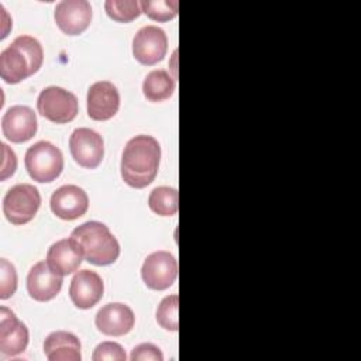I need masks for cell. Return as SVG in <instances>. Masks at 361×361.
<instances>
[{
	"instance_id": "1",
	"label": "cell",
	"mask_w": 361,
	"mask_h": 361,
	"mask_svg": "<svg viewBox=\"0 0 361 361\" xmlns=\"http://www.w3.org/2000/svg\"><path fill=\"white\" fill-rule=\"evenodd\" d=\"M159 161V142L151 135H135L124 147L120 164L121 178L128 186L142 189L155 179Z\"/></svg>"
},
{
	"instance_id": "2",
	"label": "cell",
	"mask_w": 361,
	"mask_h": 361,
	"mask_svg": "<svg viewBox=\"0 0 361 361\" xmlns=\"http://www.w3.org/2000/svg\"><path fill=\"white\" fill-rule=\"evenodd\" d=\"M42 62L39 41L31 35H20L0 54V76L6 83L16 85L37 73Z\"/></svg>"
},
{
	"instance_id": "3",
	"label": "cell",
	"mask_w": 361,
	"mask_h": 361,
	"mask_svg": "<svg viewBox=\"0 0 361 361\" xmlns=\"http://www.w3.org/2000/svg\"><path fill=\"white\" fill-rule=\"evenodd\" d=\"M71 241L82 254L83 259L93 265H110L120 255V244L110 228L96 220L86 221L71 233Z\"/></svg>"
},
{
	"instance_id": "4",
	"label": "cell",
	"mask_w": 361,
	"mask_h": 361,
	"mask_svg": "<svg viewBox=\"0 0 361 361\" xmlns=\"http://www.w3.org/2000/svg\"><path fill=\"white\" fill-rule=\"evenodd\" d=\"M28 175L39 183L55 180L63 169V155L49 141H38L31 145L24 158Z\"/></svg>"
},
{
	"instance_id": "5",
	"label": "cell",
	"mask_w": 361,
	"mask_h": 361,
	"mask_svg": "<svg viewBox=\"0 0 361 361\" xmlns=\"http://www.w3.org/2000/svg\"><path fill=\"white\" fill-rule=\"evenodd\" d=\"M41 206V195L34 185L18 183L3 197V213L16 226L30 223Z\"/></svg>"
},
{
	"instance_id": "6",
	"label": "cell",
	"mask_w": 361,
	"mask_h": 361,
	"mask_svg": "<svg viewBox=\"0 0 361 361\" xmlns=\"http://www.w3.org/2000/svg\"><path fill=\"white\" fill-rule=\"evenodd\" d=\"M38 113L56 124L71 123L79 110L76 96L59 86H48L37 99Z\"/></svg>"
},
{
	"instance_id": "7",
	"label": "cell",
	"mask_w": 361,
	"mask_h": 361,
	"mask_svg": "<svg viewBox=\"0 0 361 361\" xmlns=\"http://www.w3.org/2000/svg\"><path fill=\"white\" fill-rule=\"evenodd\" d=\"M141 278L149 289L165 290L178 278V261L168 251H155L144 259Z\"/></svg>"
},
{
	"instance_id": "8",
	"label": "cell",
	"mask_w": 361,
	"mask_h": 361,
	"mask_svg": "<svg viewBox=\"0 0 361 361\" xmlns=\"http://www.w3.org/2000/svg\"><path fill=\"white\" fill-rule=\"evenodd\" d=\"M69 151L79 166L94 169L103 159L104 142L97 131L80 127L71 134Z\"/></svg>"
},
{
	"instance_id": "9",
	"label": "cell",
	"mask_w": 361,
	"mask_h": 361,
	"mask_svg": "<svg viewBox=\"0 0 361 361\" xmlns=\"http://www.w3.org/2000/svg\"><path fill=\"white\" fill-rule=\"evenodd\" d=\"M168 51V38L162 28L145 25L133 38V55L142 65H155Z\"/></svg>"
},
{
	"instance_id": "10",
	"label": "cell",
	"mask_w": 361,
	"mask_h": 361,
	"mask_svg": "<svg viewBox=\"0 0 361 361\" xmlns=\"http://www.w3.org/2000/svg\"><path fill=\"white\" fill-rule=\"evenodd\" d=\"M92 6L86 0H62L55 6L54 18L66 35L82 34L92 21Z\"/></svg>"
},
{
	"instance_id": "11",
	"label": "cell",
	"mask_w": 361,
	"mask_h": 361,
	"mask_svg": "<svg viewBox=\"0 0 361 361\" xmlns=\"http://www.w3.org/2000/svg\"><path fill=\"white\" fill-rule=\"evenodd\" d=\"M38 128L37 114L28 106H11L3 114L1 131L3 135L16 144L31 140Z\"/></svg>"
},
{
	"instance_id": "12",
	"label": "cell",
	"mask_w": 361,
	"mask_h": 361,
	"mask_svg": "<svg viewBox=\"0 0 361 361\" xmlns=\"http://www.w3.org/2000/svg\"><path fill=\"white\" fill-rule=\"evenodd\" d=\"M87 116L96 121H106L116 116L120 107L117 87L109 80H99L87 90Z\"/></svg>"
},
{
	"instance_id": "13",
	"label": "cell",
	"mask_w": 361,
	"mask_h": 361,
	"mask_svg": "<svg viewBox=\"0 0 361 361\" xmlns=\"http://www.w3.org/2000/svg\"><path fill=\"white\" fill-rule=\"evenodd\" d=\"M51 210L62 220H76L89 209L87 193L76 185H63L51 196Z\"/></svg>"
},
{
	"instance_id": "14",
	"label": "cell",
	"mask_w": 361,
	"mask_h": 361,
	"mask_svg": "<svg viewBox=\"0 0 361 361\" xmlns=\"http://www.w3.org/2000/svg\"><path fill=\"white\" fill-rule=\"evenodd\" d=\"M28 329L18 320L16 313L6 307H0V353L3 355H17L28 345Z\"/></svg>"
},
{
	"instance_id": "15",
	"label": "cell",
	"mask_w": 361,
	"mask_h": 361,
	"mask_svg": "<svg viewBox=\"0 0 361 361\" xmlns=\"http://www.w3.org/2000/svg\"><path fill=\"white\" fill-rule=\"evenodd\" d=\"M104 285L100 275L90 269L78 271L69 286L72 303L79 309H90L103 298Z\"/></svg>"
},
{
	"instance_id": "16",
	"label": "cell",
	"mask_w": 361,
	"mask_h": 361,
	"mask_svg": "<svg viewBox=\"0 0 361 361\" xmlns=\"http://www.w3.org/2000/svg\"><path fill=\"white\" fill-rule=\"evenodd\" d=\"M61 275L55 274L47 264L39 261L31 267L27 275V290L28 295L37 302H48L54 299L62 288Z\"/></svg>"
},
{
	"instance_id": "17",
	"label": "cell",
	"mask_w": 361,
	"mask_h": 361,
	"mask_svg": "<svg viewBox=\"0 0 361 361\" xmlns=\"http://www.w3.org/2000/svg\"><path fill=\"white\" fill-rule=\"evenodd\" d=\"M96 327L106 336L120 337L131 331L135 323L133 310L124 303H107L96 314Z\"/></svg>"
},
{
	"instance_id": "18",
	"label": "cell",
	"mask_w": 361,
	"mask_h": 361,
	"mask_svg": "<svg viewBox=\"0 0 361 361\" xmlns=\"http://www.w3.org/2000/svg\"><path fill=\"white\" fill-rule=\"evenodd\" d=\"M82 259V254L71 241V238H62L48 248L45 261L55 274L66 276L79 269Z\"/></svg>"
},
{
	"instance_id": "19",
	"label": "cell",
	"mask_w": 361,
	"mask_h": 361,
	"mask_svg": "<svg viewBox=\"0 0 361 361\" xmlns=\"http://www.w3.org/2000/svg\"><path fill=\"white\" fill-rule=\"evenodd\" d=\"M44 353L49 361H80V341L69 331H54L44 341Z\"/></svg>"
},
{
	"instance_id": "20",
	"label": "cell",
	"mask_w": 361,
	"mask_h": 361,
	"mask_svg": "<svg viewBox=\"0 0 361 361\" xmlns=\"http://www.w3.org/2000/svg\"><path fill=\"white\" fill-rule=\"evenodd\" d=\"M175 92V80L165 69L151 71L142 82V93L147 100L158 103L169 99Z\"/></svg>"
},
{
	"instance_id": "21",
	"label": "cell",
	"mask_w": 361,
	"mask_h": 361,
	"mask_svg": "<svg viewBox=\"0 0 361 361\" xmlns=\"http://www.w3.org/2000/svg\"><path fill=\"white\" fill-rule=\"evenodd\" d=\"M149 209L158 216H173L178 212V190L169 186H158L148 196Z\"/></svg>"
},
{
	"instance_id": "22",
	"label": "cell",
	"mask_w": 361,
	"mask_h": 361,
	"mask_svg": "<svg viewBox=\"0 0 361 361\" xmlns=\"http://www.w3.org/2000/svg\"><path fill=\"white\" fill-rule=\"evenodd\" d=\"M104 10L107 16L117 23H131L142 13L140 1L137 0H107Z\"/></svg>"
},
{
	"instance_id": "23",
	"label": "cell",
	"mask_w": 361,
	"mask_h": 361,
	"mask_svg": "<svg viewBox=\"0 0 361 361\" xmlns=\"http://www.w3.org/2000/svg\"><path fill=\"white\" fill-rule=\"evenodd\" d=\"M140 6H141V11L147 14L148 18L154 21L165 23L176 17L179 3L176 0H158V1L142 0L140 1Z\"/></svg>"
},
{
	"instance_id": "24",
	"label": "cell",
	"mask_w": 361,
	"mask_h": 361,
	"mask_svg": "<svg viewBox=\"0 0 361 361\" xmlns=\"http://www.w3.org/2000/svg\"><path fill=\"white\" fill-rule=\"evenodd\" d=\"M179 296L169 295L165 296L157 309V322L158 324L168 331H178L179 319H178Z\"/></svg>"
},
{
	"instance_id": "25",
	"label": "cell",
	"mask_w": 361,
	"mask_h": 361,
	"mask_svg": "<svg viewBox=\"0 0 361 361\" xmlns=\"http://www.w3.org/2000/svg\"><path fill=\"white\" fill-rule=\"evenodd\" d=\"M17 289V272L11 262L6 258L0 259V299L6 300L14 295Z\"/></svg>"
},
{
	"instance_id": "26",
	"label": "cell",
	"mask_w": 361,
	"mask_h": 361,
	"mask_svg": "<svg viewBox=\"0 0 361 361\" xmlns=\"http://www.w3.org/2000/svg\"><path fill=\"white\" fill-rule=\"evenodd\" d=\"M92 360L93 361H126L127 355L118 343L103 341L94 348Z\"/></svg>"
},
{
	"instance_id": "27",
	"label": "cell",
	"mask_w": 361,
	"mask_h": 361,
	"mask_svg": "<svg viewBox=\"0 0 361 361\" xmlns=\"http://www.w3.org/2000/svg\"><path fill=\"white\" fill-rule=\"evenodd\" d=\"M130 360L131 361H164V355L157 345L151 343H142L133 348Z\"/></svg>"
},
{
	"instance_id": "28",
	"label": "cell",
	"mask_w": 361,
	"mask_h": 361,
	"mask_svg": "<svg viewBox=\"0 0 361 361\" xmlns=\"http://www.w3.org/2000/svg\"><path fill=\"white\" fill-rule=\"evenodd\" d=\"M0 147H1V154H3L0 179H1V180H6L7 178L13 176V173H14L16 169H17V157H16L14 151L8 148L7 144L1 142Z\"/></svg>"
}]
</instances>
